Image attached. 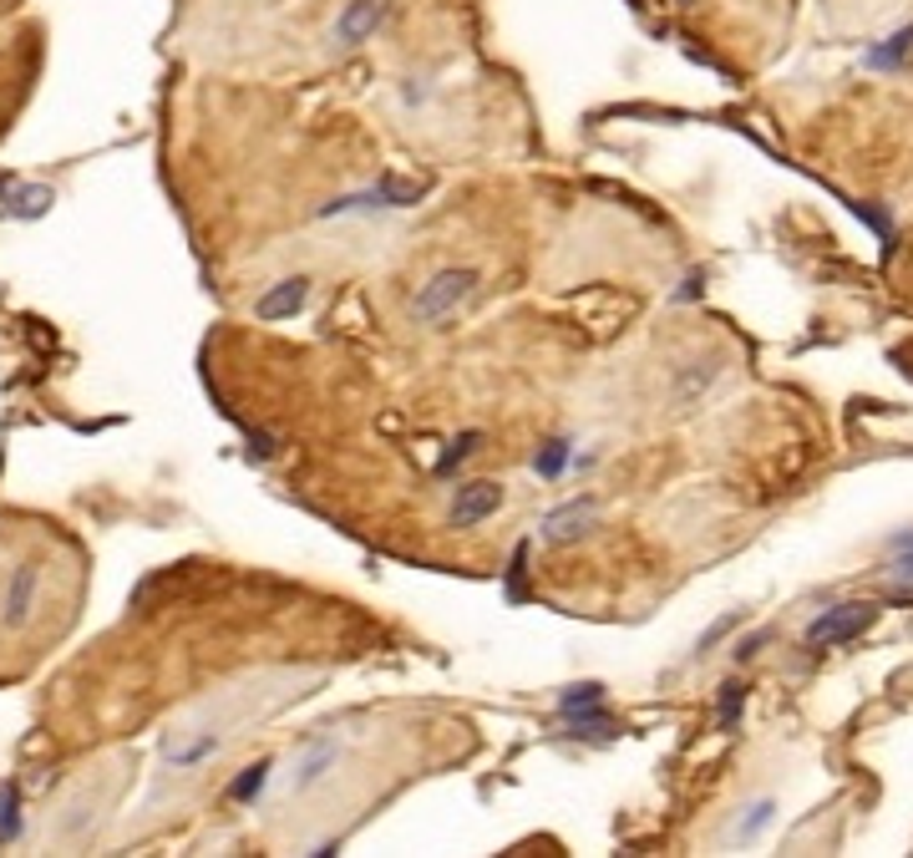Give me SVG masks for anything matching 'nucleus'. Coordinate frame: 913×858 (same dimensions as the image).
<instances>
[{"label": "nucleus", "instance_id": "nucleus-23", "mask_svg": "<svg viewBox=\"0 0 913 858\" xmlns=\"http://www.w3.org/2000/svg\"><path fill=\"white\" fill-rule=\"evenodd\" d=\"M730 625H736V615L716 620V625H710V630H706V635H700V645H696V651H700V655H706V651H710V645H716V641H720V635H726V630H730Z\"/></svg>", "mask_w": 913, "mask_h": 858}, {"label": "nucleus", "instance_id": "nucleus-9", "mask_svg": "<svg viewBox=\"0 0 913 858\" xmlns=\"http://www.w3.org/2000/svg\"><path fill=\"white\" fill-rule=\"evenodd\" d=\"M335 762H341V742H335V737H315V742L305 747V757L295 762V792H310L315 782H325Z\"/></svg>", "mask_w": 913, "mask_h": 858}, {"label": "nucleus", "instance_id": "nucleus-12", "mask_svg": "<svg viewBox=\"0 0 913 858\" xmlns=\"http://www.w3.org/2000/svg\"><path fill=\"white\" fill-rule=\"evenodd\" d=\"M716 371H720L716 361H690V367H680V371H675V401H680V407H690V401H696L700 391L716 381Z\"/></svg>", "mask_w": 913, "mask_h": 858}, {"label": "nucleus", "instance_id": "nucleus-7", "mask_svg": "<svg viewBox=\"0 0 913 858\" xmlns=\"http://www.w3.org/2000/svg\"><path fill=\"white\" fill-rule=\"evenodd\" d=\"M593 493H583V498H569L563 508H553V514L543 518V544H569V538H579V534H589V524H593Z\"/></svg>", "mask_w": 913, "mask_h": 858}, {"label": "nucleus", "instance_id": "nucleus-20", "mask_svg": "<svg viewBox=\"0 0 913 858\" xmlns=\"http://www.w3.org/2000/svg\"><path fill=\"white\" fill-rule=\"evenodd\" d=\"M772 812H776V802H772V798H762L756 808H746V823L730 828V838H736V844H752V838L762 833L766 823H772Z\"/></svg>", "mask_w": 913, "mask_h": 858}, {"label": "nucleus", "instance_id": "nucleus-5", "mask_svg": "<svg viewBox=\"0 0 913 858\" xmlns=\"http://www.w3.org/2000/svg\"><path fill=\"white\" fill-rule=\"evenodd\" d=\"M36 595H41V569H36V564H16L6 589H0V625L21 630L36 610Z\"/></svg>", "mask_w": 913, "mask_h": 858}, {"label": "nucleus", "instance_id": "nucleus-17", "mask_svg": "<svg viewBox=\"0 0 913 858\" xmlns=\"http://www.w3.org/2000/svg\"><path fill=\"white\" fill-rule=\"evenodd\" d=\"M478 447H482V432H462L457 442H446V452L436 458V478H452V472L462 468V462H468Z\"/></svg>", "mask_w": 913, "mask_h": 858}, {"label": "nucleus", "instance_id": "nucleus-24", "mask_svg": "<svg viewBox=\"0 0 913 858\" xmlns=\"http://www.w3.org/2000/svg\"><path fill=\"white\" fill-rule=\"evenodd\" d=\"M889 549H893V554H913V528H903V534H893V538H889Z\"/></svg>", "mask_w": 913, "mask_h": 858}, {"label": "nucleus", "instance_id": "nucleus-8", "mask_svg": "<svg viewBox=\"0 0 913 858\" xmlns=\"http://www.w3.org/2000/svg\"><path fill=\"white\" fill-rule=\"evenodd\" d=\"M57 204V194L41 184H21L11 173H0V214H16V218H41L46 208Z\"/></svg>", "mask_w": 913, "mask_h": 858}, {"label": "nucleus", "instance_id": "nucleus-1", "mask_svg": "<svg viewBox=\"0 0 913 858\" xmlns=\"http://www.w3.org/2000/svg\"><path fill=\"white\" fill-rule=\"evenodd\" d=\"M478 285H482V275L472 270V264H446V270H436V275L416 290V300H411V321L416 325H442L446 315H457V310L478 295Z\"/></svg>", "mask_w": 913, "mask_h": 858}, {"label": "nucleus", "instance_id": "nucleus-4", "mask_svg": "<svg viewBox=\"0 0 913 858\" xmlns=\"http://www.w3.org/2000/svg\"><path fill=\"white\" fill-rule=\"evenodd\" d=\"M386 21H391V0H345V11L335 16L331 41L341 51H355V47H365Z\"/></svg>", "mask_w": 913, "mask_h": 858}, {"label": "nucleus", "instance_id": "nucleus-10", "mask_svg": "<svg viewBox=\"0 0 913 858\" xmlns=\"http://www.w3.org/2000/svg\"><path fill=\"white\" fill-rule=\"evenodd\" d=\"M563 727L573 737H615V716H609V701H593V706H579V711H563Z\"/></svg>", "mask_w": 913, "mask_h": 858}, {"label": "nucleus", "instance_id": "nucleus-2", "mask_svg": "<svg viewBox=\"0 0 913 858\" xmlns=\"http://www.w3.org/2000/svg\"><path fill=\"white\" fill-rule=\"evenodd\" d=\"M878 615L883 610L873 605V599H847V605L822 610L807 625V645H822V651H827V645H847V641H857L863 630L878 625Z\"/></svg>", "mask_w": 913, "mask_h": 858}, {"label": "nucleus", "instance_id": "nucleus-6", "mask_svg": "<svg viewBox=\"0 0 913 858\" xmlns=\"http://www.w3.org/2000/svg\"><path fill=\"white\" fill-rule=\"evenodd\" d=\"M305 300H310V280L305 275H285L254 300V315H259V321H289V315L305 310Z\"/></svg>", "mask_w": 913, "mask_h": 858}, {"label": "nucleus", "instance_id": "nucleus-18", "mask_svg": "<svg viewBox=\"0 0 913 858\" xmlns=\"http://www.w3.org/2000/svg\"><path fill=\"white\" fill-rule=\"evenodd\" d=\"M909 51H913V26H909V31H893L889 41H883V47H873L863 61H867V67H899Z\"/></svg>", "mask_w": 913, "mask_h": 858}, {"label": "nucleus", "instance_id": "nucleus-19", "mask_svg": "<svg viewBox=\"0 0 913 858\" xmlns=\"http://www.w3.org/2000/svg\"><path fill=\"white\" fill-rule=\"evenodd\" d=\"M593 701H609L605 681H579V686H563V691H559V716H563V711L593 706Z\"/></svg>", "mask_w": 913, "mask_h": 858}, {"label": "nucleus", "instance_id": "nucleus-21", "mask_svg": "<svg viewBox=\"0 0 913 858\" xmlns=\"http://www.w3.org/2000/svg\"><path fill=\"white\" fill-rule=\"evenodd\" d=\"M214 752H218V742H214V737H198L194 747H183V752H173V762H178V767H194V762H204V757H214Z\"/></svg>", "mask_w": 913, "mask_h": 858}, {"label": "nucleus", "instance_id": "nucleus-3", "mask_svg": "<svg viewBox=\"0 0 913 858\" xmlns=\"http://www.w3.org/2000/svg\"><path fill=\"white\" fill-rule=\"evenodd\" d=\"M502 482H492V478H472V482H457V493H452V508H446V524L452 528H478V524H488L492 514L502 508Z\"/></svg>", "mask_w": 913, "mask_h": 858}, {"label": "nucleus", "instance_id": "nucleus-22", "mask_svg": "<svg viewBox=\"0 0 913 858\" xmlns=\"http://www.w3.org/2000/svg\"><path fill=\"white\" fill-rule=\"evenodd\" d=\"M766 641H772V635H766V630H756V635H746V641L742 645H736V651H730V655H736V661H752V655L756 651H762V645Z\"/></svg>", "mask_w": 913, "mask_h": 858}, {"label": "nucleus", "instance_id": "nucleus-25", "mask_svg": "<svg viewBox=\"0 0 913 858\" xmlns=\"http://www.w3.org/2000/svg\"><path fill=\"white\" fill-rule=\"evenodd\" d=\"M680 6H690V0H680Z\"/></svg>", "mask_w": 913, "mask_h": 858}, {"label": "nucleus", "instance_id": "nucleus-13", "mask_svg": "<svg viewBox=\"0 0 913 858\" xmlns=\"http://www.w3.org/2000/svg\"><path fill=\"white\" fill-rule=\"evenodd\" d=\"M269 772H274V762H269V757H259V762H249V767H244V772H239V778L228 782V792H224V798H228V802H254L264 788H269Z\"/></svg>", "mask_w": 913, "mask_h": 858}, {"label": "nucleus", "instance_id": "nucleus-11", "mask_svg": "<svg viewBox=\"0 0 913 858\" xmlns=\"http://www.w3.org/2000/svg\"><path fill=\"white\" fill-rule=\"evenodd\" d=\"M371 194H376L381 208H411L416 198L426 194V184H422V178H396V173H381V184L371 188Z\"/></svg>", "mask_w": 913, "mask_h": 858}, {"label": "nucleus", "instance_id": "nucleus-15", "mask_svg": "<svg viewBox=\"0 0 913 858\" xmlns=\"http://www.w3.org/2000/svg\"><path fill=\"white\" fill-rule=\"evenodd\" d=\"M746 696H752L746 681H726V686L716 691V727L720 732H736V721H742V711H746Z\"/></svg>", "mask_w": 913, "mask_h": 858}, {"label": "nucleus", "instance_id": "nucleus-16", "mask_svg": "<svg viewBox=\"0 0 913 858\" xmlns=\"http://www.w3.org/2000/svg\"><path fill=\"white\" fill-rule=\"evenodd\" d=\"M21 838V788L0 782V848Z\"/></svg>", "mask_w": 913, "mask_h": 858}, {"label": "nucleus", "instance_id": "nucleus-14", "mask_svg": "<svg viewBox=\"0 0 913 858\" xmlns=\"http://www.w3.org/2000/svg\"><path fill=\"white\" fill-rule=\"evenodd\" d=\"M569 462H573V442H569V437H548V442L533 452V472H538V478H548V482L563 478V468H569Z\"/></svg>", "mask_w": 913, "mask_h": 858}]
</instances>
